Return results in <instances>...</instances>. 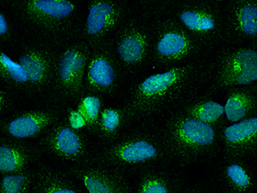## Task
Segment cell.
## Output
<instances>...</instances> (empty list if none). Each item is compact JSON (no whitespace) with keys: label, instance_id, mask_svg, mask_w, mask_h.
Returning a JSON list of instances; mask_svg holds the SVG:
<instances>
[{"label":"cell","instance_id":"obj_1","mask_svg":"<svg viewBox=\"0 0 257 193\" xmlns=\"http://www.w3.org/2000/svg\"><path fill=\"white\" fill-rule=\"evenodd\" d=\"M214 66L213 62L195 59L136 82L123 108L128 123L167 117L196 99L213 79Z\"/></svg>","mask_w":257,"mask_h":193},{"label":"cell","instance_id":"obj_2","mask_svg":"<svg viewBox=\"0 0 257 193\" xmlns=\"http://www.w3.org/2000/svg\"><path fill=\"white\" fill-rule=\"evenodd\" d=\"M12 8L25 26L56 47L82 40L84 22L78 2L23 0L14 1Z\"/></svg>","mask_w":257,"mask_h":193},{"label":"cell","instance_id":"obj_3","mask_svg":"<svg viewBox=\"0 0 257 193\" xmlns=\"http://www.w3.org/2000/svg\"><path fill=\"white\" fill-rule=\"evenodd\" d=\"M173 163L161 128L121 135L95 152L94 164L125 172L151 169Z\"/></svg>","mask_w":257,"mask_h":193},{"label":"cell","instance_id":"obj_4","mask_svg":"<svg viewBox=\"0 0 257 193\" xmlns=\"http://www.w3.org/2000/svg\"><path fill=\"white\" fill-rule=\"evenodd\" d=\"M160 128L173 163L180 166L213 158L220 148L219 129L179 110L169 114Z\"/></svg>","mask_w":257,"mask_h":193},{"label":"cell","instance_id":"obj_5","mask_svg":"<svg viewBox=\"0 0 257 193\" xmlns=\"http://www.w3.org/2000/svg\"><path fill=\"white\" fill-rule=\"evenodd\" d=\"M167 12L205 50L225 41V8L220 2H175Z\"/></svg>","mask_w":257,"mask_h":193},{"label":"cell","instance_id":"obj_6","mask_svg":"<svg viewBox=\"0 0 257 193\" xmlns=\"http://www.w3.org/2000/svg\"><path fill=\"white\" fill-rule=\"evenodd\" d=\"M90 53V47L82 40L57 48L53 84L48 95L51 102L65 104L80 99Z\"/></svg>","mask_w":257,"mask_h":193},{"label":"cell","instance_id":"obj_7","mask_svg":"<svg viewBox=\"0 0 257 193\" xmlns=\"http://www.w3.org/2000/svg\"><path fill=\"white\" fill-rule=\"evenodd\" d=\"M150 29L151 61L158 66L172 68L181 65L204 53V48L170 17L154 21Z\"/></svg>","mask_w":257,"mask_h":193},{"label":"cell","instance_id":"obj_8","mask_svg":"<svg viewBox=\"0 0 257 193\" xmlns=\"http://www.w3.org/2000/svg\"><path fill=\"white\" fill-rule=\"evenodd\" d=\"M110 41L122 72L136 74L151 61L152 33L143 19L127 18Z\"/></svg>","mask_w":257,"mask_h":193},{"label":"cell","instance_id":"obj_9","mask_svg":"<svg viewBox=\"0 0 257 193\" xmlns=\"http://www.w3.org/2000/svg\"><path fill=\"white\" fill-rule=\"evenodd\" d=\"M38 147L51 157L76 166L94 164L95 152L88 138L80 131L70 128L65 120H59L40 137Z\"/></svg>","mask_w":257,"mask_h":193},{"label":"cell","instance_id":"obj_10","mask_svg":"<svg viewBox=\"0 0 257 193\" xmlns=\"http://www.w3.org/2000/svg\"><path fill=\"white\" fill-rule=\"evenodd\" d=\"M126 2L92 0L88 3V15L83 23L82 40L90 49L111 40L114 33L128 18Z\"/></svg>","mask_w":257,"mask_h":193},{"label":"cell","instance_id":"obj_11","mask_svg":"<svg viewBox=\"0 0 257 193\" xmlns=\"http://www.w3.org/2000/svg\"><path fill=\"white\" fill-rule=\"evenodd\" d=\"M213 88H231L251 85L257 79L255 47L223 51L215 62Z\"/></svg>","mask_w":257,"mask_h":193},{"label":"cell","instance_id":"obj_12","mask_svg":"<svg viewBox=\"0 0 257 193\" xmlns=\"http://www.w3.org/2000/svg\"><path fill=\"white\" fill-rule=\"evenodd\" d=\"M122 74L111 41L95 47L91 50L85 70L83 93L112 96L119 90Z\"/></svg>","mask_w":257,"mask_h":193},{"label":"cell","instance_id":"obj_13","mask_svg":"<svg viewBox=\"0 0 257 193\" xmlns=\"http://www.w3.org/2000/svg\"><path fill=\"white\" fill-rule=\"evenodd\" d=\"M57 48L46 43H28L21 48L18 63L29 77L30 95H49L55 70Z\"/></svg>","mask_w":257,"mask_h":193},{"label":"cell","instance_id":"obj_14","mask_svg":"<svg viewBox=\"0 0 257 193\" xmlns=\"http://www.w3.org/2000/svg\"><path fill=\"white\" fill-rule=\"evenodd\" d=\"M61 118L62 109L58 105L19 112L0 122V135L19 140L40 138Z\"/></svg>","mask_w":257,"mask_h":193},{"label":"cell","instance_id":"obj_15","mask_svg":"<svg viewBox=\"0 0 257 193\" xmlns=\"http://www.w3.org/2000/svg\"><path fill=\"white\" fill-rule=\"evenodd\" d=\"M225 41L256 46V0H233L225 7Z\"/></svg>","mask_w":257,"mask_h":193},{"label":"cell","instance_id":"obj_16","mask_svg":"<svg viewBox=\"0 0 257 193\" xmlns=\"http://www.w3.org/2000/svg\"><path fill=\"white\" fill-rule=\"evenodd\" d=\"M67 173L82 182L89 193H132L126 176L115 168L91 164L70 167Z\"/></svg>","mask_w":257,"mask_h":193},{"label":"cell","instance_id":"obj_17","mask_svg":"<svg viewBox=\"0 0 257 193\" xmlns=\"http://www.w3.org/2000/svg\"><path fill=\"white\" fill-rule=\"evenodd\" d=\"M219 138L225 157L245 159L256 155L257 118H247L219 129Z\"/></svg>","mask_w":257,"mask_h":193},{"label":"cell","instance_id":"obj_18","mask_svg":"<svg viewBox=\"0 0 257 193\" xmlns=\"http://www.w3.org/2000/svg\"><path fill=\"white\" fill-rule=\"evenodd\" d=\"M221 193H256L254 171L245 159L224 157L217 170Z\"/></svg>","mask_w":257,"mask_h":193},{"label":"cell","instance_id":"obj_19","mask_svg":"<svg viewBox=\"0 0 257 193\" xmlns=\"http://www.w3.org/2000/svg\"><path fill=\"white\" fill-rule=\"evenodd\" d=\"M41 155L38 146L19 139H0V173H19L30 169Z\"/></svg>","mask_w":257,"mask_h":193},{"label":"cell","instance_id":"obj_20","mask_svg":"<svg viewBox=\"0 0 257 193\" xmlns=\"http://www.w3.org/2000/svg\"><path fill=\"white\" fill-rule=\"evenodd\" d=\"M30 193H87L72 176L42 165L35 170Z\"/></svg>","mask_w":257,"mask_h":193},{"label":"cell","instance_id":"obj_21","mask_svg":"<svg viewBox=\"0 0 257 193\" xmlns=\"http://www.w3.org/2000/svg\"><path fill=\"white\" fill-rule=\"evenodd\" d=\"M136 193H183V181L176 173L155 167L142 172Z\"/></svg>","mask_w":257,"mask_h":193},{"label":"cell","instance_id":"obj_22","mask_svg":"<svg viewBox=\"0 0 257 193\" xmlns=\"http://www.w3.org/2000/svg\"><path fill=\"white\" fill-rule=\"evenodd\" d=\"M224 111L226 119L232 123H237L247 118L256 116L255 92L254 93L249 88L237 87L229 88Z\"/></svg>","mask_w":257,"mask_h":193},{"label":"cell","instance_id":"obj_23","mask_svg":"<svg viewBox=\"0 0 257 193\" xmlns=\"http://www.w3.org/2000/svg\"><path fill=\"white\" fill-rule=\"evenodd\" d=\"M178 110L217 129L225 125L224 107L209 97H197Z\"/></svg>","mask_w":257,"mask_h":193},{"label":"cell","instance_id":"obj_24","mask_svg":"<svg viewBox=\"0 0 257 193\" xmlns=\"http://www.w3.org/2000/svg\"><path fill=\"white\" fill-rule=\"evenodd\" d=\"M127 124L128 121L123 109L105 108L100 112L94 133L104 144H111L119 138L122 130Z\"/></svg>","mask_w":257,"mask_h":193},{"label":"cell","instance_id":"obj_25","mask_svg":"<svg viewBox=\"0 0 257 193\" xmlns=\"http://www.w3.org/2000/svg\"><path fill=\"white\" fill-rule=\"evenodd\" d=\"M0 80L11 88L30 94L29 77L24 67L2 52H0Z\"/></svg>","mask_w":257,"mask_h":193},{"label":"cell","instance_id":"obj_26","mask_svg":"<svg viewBox=\"0 0 257 193\" xmlns=\"http://www.w3.org/2000/svg\"><path fill=\"white\" fill-rule=\"evenodd\" d=\"M76 111L79 112L87 123V131L94 133L99 114L102 110V100L96 94L84 92L78 100Z\"/></svg>","mask_w":257,"mask_h":193},{"label":"cell","instance_id":"obj_27","mask_svg":"<svg viewBox=\"0 0 257 193\" xmlns=\"http://www.w3.org/2000/svg\"><path fill=\"white\" fill-rule=\"evenodd\" d=\"M35 170L6 173L0 180V193H30L34 180Z\"/></svg>","mask_w":257,"mask_h":193},{"label":"cell","instance_id":"obj_28","mask_svg":"<svg viewBox=\"0 0 257 193\" xmlns=\"http://www.w3.org/2000/svg\"><path fill=\"white\" fill-rule=\"evenodd\" d=\"M15 107V100L11 93L0 88V122Z\"/></svg>","mask_w":257,"mask_h":193},{"label":"cell","instance_id":"obj_29","mask_svg":"<svg viewBox=\"0 0 257 193\" xmlns=\"http://www.w3.org/2000/svg\"><path fill=\"white\" fill-rule=\"evenodd\" d=\"M65 122L70 128L75 131H80L82 129H87V123L84 118L79 112L76 109H69L68 110L67 117L65 118Z\"/></svg>","mask_w":257,"mask_h":193},{"label":"cell","instance_id":"obj_30","mask_svg":"<svg viewBox=\"0 0 257 193\" xmlns=\"http://www.w3.org/2000/svg\"><path fill=\"white\" fill-rule=\"evenodd\" d=\"M13 37V28L6 16L0 12V41L7 42Z\"/></svg>","mask_w":257,"mask_h":193},{"label":"cell","instance_id":"obj_31","mask_svg":"<svg viewBox=\"0 0 257 193\" xmlns=\"http://www.w3.org/2000/svg\"><path fill=\"white\" fill-rule=\"evenodd\" d=\"M202 192V187L199 184L189 186L185 190H183V193H201Z\"/></svg>","mask_w":257,"mask_h":193}]
</instances>
